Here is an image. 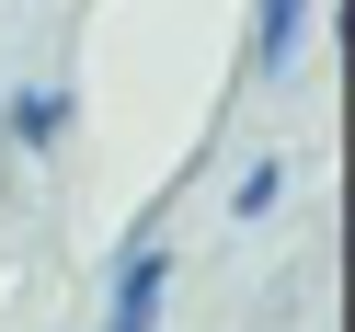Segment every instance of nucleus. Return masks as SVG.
I'll return each instance as SVG.
<instances>
[{
    "mask_svg": "<svg viewBox=\"0 0 355 332\" xmlns=\"http://www.w3.org/2000/svg\"><path fill=\"white\" fill-rule=\"evenodd\" d=\"M12 126H24V138H58V126H69V92H35V103H24Z\"/></svg>",
    "mask_w": 355,
    "mask_h": 332,
    "instance_id": "obj_2",
    "label": "nucleus"
},
{
    "mask_svg": "<svg viewBox=\"0 0 355 332\" xmlns=\"http://www.w3.org/2000/svg\"><path fill=\"white\" fill-rule=\"evenodd\" d=\"M161 286H172V252H161V241H138V252H126V286H115V321H103V332H149V321H161Z\"/></svg>",
    "mask_w": 355,
    "mask_h": 332,
    "instance_id": "obj_1",
    "label": "nucleus"
},
{
    "mask_svg": "<svg viewBox=\"0 0 355 332\" xmlns=\"http://www.w3.org/2000/svg\"><path fill=\"white\" fill-rule=\"evenodd\" d=\"M286 35H298V0H263V58H286Z\"/></svg>",
    "mask_w": 355,
    "mask_h": 332,
    "instance_id": "obj_3",
    "label": "nucleus"
}]
</instances>
